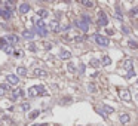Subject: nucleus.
I'll list each match as a JSON object with an SVG mask.
<instances>
[{"label": "nucleus", "mask_w": 138, "mask_h": 126, "mask_svg": "<svg viewBox=\"0 0 138 126\" xmlns=\"http://www.w3.org/2000/svg\"><path fill=\"white\" fill-rule=\"evenodd\" d=\"M95 43L98 45V46H103V47H107L108 43H110V40H108L107 37H104V36H101V34H95Z\"/></svg>", "instance_id": "f257e3e1"}, {"label": "nucleus", "mask_w": 138, "mask_h": 126, "mask_svg": "<svg viewBox=\"0 0 138 126\" xmlns=\"http://www.w3.org/2000/svg\"><path fill=\"white\" fill-rule=\"evenodd\" d=\"M134 76H135V71L132 70V71H129V73L126 74V79H131V77H134Z\"/></svg>", "instance_id": "2f4dec72"}, {"label": "nucleus", "mask_w": 138, "mask_h": 126, "mask_svg": "<svg viewBox=\"0 0 138 126\" xmlns=\"http://www.w3.org/2000/svg\"><path fill=\"white\" fill-rule=\"evenodd\" d=\"M37 15L40 16V18H45V16L48 15V12H46L45 9H39V11H37Z\"/></svg>", "instance_id": "b1692460"}, {"label": "nucleus", "mask_w": 138, "mask_h": 126, "mask_svg": "<svg viewBox=\"0 0 138 126\" xmlns=\"http://www.w3.org/2000/svg\"><path fill=\"white\" fill-rule=\"evenodd\" d=\"M36 126H48L46 123H42V125H36Z\"/></svg>", "instance_id": "58836bf2"}, {"label": "nucleus", "mask_w": 138, "mask_h": 126, "mask_svg": "<svg viewBox=\"0 0 138 126\" xmlns=\"http://www.w3.org/2000/svg\"><path fill=\"white\" fill-rule=\"evenodd\" d=\"M119 119H120V122H122V123H128V122H129V114L123 113V114H120V117H119Z\"/></svg>", "instance_id": "a211bd4d"}, {"label": "nucleus", "mask_w": 138, "mask_h": 126, "mask_svg": "<svg viewBox=\"0 0 138 126\" xmlns=\"http://www.w3.org/2000/svg\"><path fill=\"white\" fill-rule=\"evenodd\" d=\"M22 110L28 111V110H30V104H28V102H24V104H22Z\"/></svg>", "instance_id": "cd10ccee"}, {"label": "nucleus", "mask_w": 138, "mask_h": 126, "mask_svg": "<svg viewBox=\"0 0 138 126\" xmlns=\"http://www.w3.org/2000/svg\"><path fill=\"white\" fill-rule=\"evenodd\" d=\"M108 24V19H107V15L101 11L100 14H98V25H101V27H106Z\"/></svg>", "instance_id": "20e7f679"}, {"label": "nucleus", "mask_w": 138, "mask_h": 126, "mask_svg": "<svg viewBox=\"0 0 138 126\" xmlns=\"http://www.w3.org/2000/svg\"><path fill=\"white\" fill-rule=\"evenodd\" d=\"M60 58H61V59H70V58H71V53H70L68 50H61Z\"/></svg>", "instance_id": "4468645a"}, {"label": "nucleus", "mask_w": 138, "mask_h": 126, "mask_svg": "<svg viewBox=\"0 0 138 126\" xmlns=\"http://www.w3.org/2000/svg\"><path fill=\"white\" fill-rule=\"evenodd\" d=\"M36 27H45V21L43 19H36Z\"/></svg>", "instance_id": "393cba45"}, {"label": "nucleus", "mask_w": 138, "mask_h": 126, "mask_svg": "<svg viewBox=\"0 0 138 126\" xmlns=\"http://www.w3.org/2000/svg\"><path fill=\"white\" fill-rule=\"evenodd\" d=\"M6 80H8V83H9V85H18V83H19V77H18V74H8Z\"/></svg>", "instance_id": "423d86ee"}, {"label": "nucleus", "mask_w": 138, "mask_h": 126, "mask_svg": "<svg viewBox=\"0 0 138 126\" xmlns=\"http://www.w3.org/2000/svg\"><path fill=\"white\" fill-rule=\"evenodd\" d=\"M0 88H2L3 91H9V83H3V85H2Z\"/></svg>", "instance_id": "473e14b6"}, {"label": "nucleus", "mask_w": 138, "mask_h": 126, "mask_svg": "<svg viewBox=\"0 0 138 126\" xmlns=\"http://www.w3.org/2000/svg\"><path fill=\"white\" fill-rule=\"evenodd\" d=\"M22 36H24L25 39H28V40H30V39H33V37H34V33L31 31V30H25V31L22 33Z\"/></svg>", "instance_id": "f3484780"}, {"label": "nucleus", "mask_w": 138, "mask_h": 126, "mask_svg": "<svg viewBox=\"0 0 138 126\" xmlns=\"http://www.w3.org/2000/svg\"><path fill=\"white\" fill-rule=\"evenodd\" d=\"M3 50H5V53H8V55H14V53H15V50L12 49V45H6V46H3Z\"/></svg>", "instance_id": "ddd939ff"}, {"label": "nucleus", "mask_w": 138, "mask_h": 126, "mask_svg": "<svg viewBox=\"0 0 138 126\" xmlns=\"http://www.w3.org/2000/svg\"><path fill=\"white\" fill-rule=\"evenodd\" d=\"M137 101H138V94H137Z\"/></svg>", "instance_id": "ea45409f"}, {"label": "nucleus", "mask_w": 138, "mask_h": 126, "mask_svg": "<svg viewBox=\"0 0 138 126\" xmlns=\"http://www.w3.org/2000/svg\"><path fill=\"white\" fill-rule=\"evenodd\" d=\"M103 64H104V65H110V64H111V58L107 56V55H104V56H103Z\"/></svg>", "instance_id": "6ab92c4d"}, {"label": "nucleus", "mask_w": 138, "mask_h": 126, "mask_svg": "<svg viewBox=\"0 0 138 126\" xmlns=\"http://www.w3.org/2000/svg\"><path fill=\"white\" fill-rule=\"evenodd\" d=\"M82 5H85V6H89V8H92V6H94V2H91V0H83V2H82Z\"/></svg>", "instance_id": "bb28decb"}, {"label": "nucleus", "mask_w": 138, "mask_h": 126, "mask_svg": "<svg viewBox=\"0 0 138 126\" xmlns=\"http://www.w3.org/2000/svg\"><path fill=\"white\" fill-rule=\"evenodd\" d=\"M131 15H138V8H134V9H131Z\"/></svg>", "instance_id": "f704fd0d"}, {"label": "nucleus", "mask_w": 138, "mask_h": 126, "mask_svg": "<svg viewBox=\"0 0 138 126\" xmlns=\"http://www.w3.org/2000/svg\"><path fill=\"white\" fill-rule=\"evenodd\" d=\"M51 30L54 33H60V24H58V21H51Z\"/></svg>", "instance_id": "9b49d317"}, {"label": "nucleus", "mask_w": 138, "mask_h": 126, "mask_svg": "<svg viewBox=\"0 0 138 126\" xmlns=\"http://www.w3.org/2000/svg\"><path fill=\"white\" fill-rule=\"evenodd\" d=\"M3 18H5V19H11V16H12V14H11V11H9V9H5V12H3Z\"/></svg>", "instance_id": "aec40b11"}, {"label": "nucleus", "mask_w": 138, "mask_h": 126, "mask_svg": "<svg viewBox=\"0 0 138 126\" xmlns=\"http://www.w3.org/2000/svg\"><path fill=\"white\" fill-rule=\"evenodd\" d=\"M76 25L82 30V31H88L89 28V18H82V19H77Z\"/></svg>", "instance_id": "f03ea898"}, {"label": "nucleus", "mask_w": 138, "mask_h": 126, "mask_svg": "<svg viewBox=\"0 0 138 126\" xmlns=\"http://www.w3.org/2000/svg\"><path fill=\"white\" fill-rule=\"evenodd\" d=\"M34 74H36L37 77H46V76H48V73H46L45 70H42V68H36V70H34Z\"/></svg>", "instance_id": "f8f14e48"}, {"label": "nucleus", "mask_w": 138, "mask_h": 126, "mask_svg": "<svg viewBox=\"0 0 138 126\" xmlns=\"http://www.w3.org/2000/svg\"><path fill=\"white\" fill-rule=\"evenodd\" d=\"M16 74H19V76H27V68H25V67H18V68H16Z\"/></svg>", "instance_id": "2eb2a0df"}, {"label": "nucleus", "mask_w": 138, "mask_h": 126, "mask_svg": "<svg viewBox=\"0 0 138 126\" xmlns=\"http://www.w3.org/2000/svg\"><path fill=\"white\" fill-rule=\"evenodd\" d=\"M128 45H129V47H132V49H138V43L135 42V40H129Z\"/></svg>", "instance_id": "4be33fe9"}, {"label": "nucleus", "mask_w": 138, "mask_h": 126, "mask_svg": "<svg viewBox=\"0 0 138 126\" xmlns=\"http://www.w3.org/2000/svg\"><path fill=\"white\" fill-rule=\"evenodd\" d=\"M3 12H5V11H3V9L0 8V15H3Z\"/></svg>", "instance_id": "4c0bfd02"}, {"label": "nucleus", "mask_w": 138, "mask_h": 126, "mask_svg": "<svg viewBox=\"0 0 138 126\" xmlns=\"http://www.w3.org/2000/svg\"><path fill=\"white\" fill-rule=\"evenodd\" d=\"M3 95H5V91H3V89L0 88V96H3Z\"/></svg>", "instance_id": "e433bc0d"}, {"label": "nucleus", "mask_w": 138, "mask_h": 126, "mask_svg": "<svg viewBox=\"0 0 138 126\" xmlns=\"http://www.w3.org/2000/svg\"><path fill=\"white\" fill-rule=\"evenodd\" d=\"M5 40H6L9 45H15V43L19 42V37L15 36V34H9V36H6V37H5Z\"/></svg>", "instance_id": "0eeeda50"}, {"label": "nucleus", "mask_w": 138, "mask_h": 126, "mask_svg": "<svg viewBox=\"0 0 138 126\" xmlns=\"http://www.w3.org/2000/svg\"><path fill=\"white\" fill-rule=\"evenodd\" d=\"M36 33H37L39 36H42V37H46V36H48L46 27H36Z\"/></svg>", "instance_id": "9d476101"}, {"label": "nucleus", "mask_w": 138, "mask_h": 126, "mask_svg": "<svg viewBox=\"0 0 138 126\" xmlns=\"http://www.w3.org/2000/svg\"><path fill=\"white\" fill-rule=\"evenodd\" d=\"M132 67H134V62H132V59H126L125 62H123V68L129 73V71H132Z\"/></svg>", "instance_id": "6e6552de"}, {"label": "nucleus", "mask_w": 138, "mask_h": 126, "mask_svg": "<svg viewBox=\"0 0 138 126\" xmlns=\"http://www.w3.org/2000/svg\"><path fill=\"white\" fill-rule=\"evenodd\" d=\"M24 95V92H22V89H15V91H12V96L14 98H19V96H22Z\"/></svg>", "instance_id": "dca6fc26"}, {"label": "nucleus", "mask_w": 138, "mask_h": 126, "mask_svg": "<svg viewBox=\"0 0 138 126\" xmlns=\"http://www.w3.org/2000/svg\"><path fill=\"white\" fill-rule=\"evenodd\" d=\"M91 65H94V67H100V61H97V59H92V61H91Z\"/></svg>", "instance_id": "72a5a7b5"}, {"label": "nucleus", "mask_w": 138, "mask_h": 126, "mask_svg": "<svg viewBox=\"0 0 138 126\" xmlns=\"http://www.w3.org/2000/svg\"><path fill=\"white\" fill-rule=\"evenodd\" d=\"M122 33H123V34H129V33H131V30H129L128 27H123V25H122Z\"/></svg>", "instance_id": "c756f323"}, {"label": "nucleus", "mask_w": 138, "mask_h": 126, "mask_svg": "<svg viewBox=\"0 0 138 126\" xmlns=\"http://www.w3.org/2000/svg\"><path fill=\"white\" fill-rule=\"evenodd\" d=\"M45 92V88L42 86V85H39V86H33L28 89V96H37V95L43 94Z\"/></svg>", "instance_id": "7ed1b4c3"}, {"label": "nucleus", "mask_w": 138, "mask_h": 126, "mask_svg": "<svg viewBox=\"0 0 138 126\" xmlns=\"http://www.w3.org/2000/svg\"><path fill=\"white\" fill-rule=\"evenodd\" d=\"M68 71H71V73H74V71H76V67H74L73 64H68Z\"/></svg>", "instance_id": "7c9ffc66"}, {"label": "nucleus", "mask_w": 138, "mask_h": 126, "mask_svg": "<svg viewBox=\"0 0 138 126\" xmlns=\"http://www.w3.org/2000/svg\"><path fill=\"white\" fill-rule=\"evenodd\" d=\"M39 114H40V111H39V110L31 111V113H30V116H28V119H31V120H33V119H36V117H37Z\"/></svg>", "instance_id": "412c9836"}, {"label": "nucleus", "mask_w": 138, "mask_h": 126, "mask_svg": "<svg viewBox=\"0 0 138 126\" xmlns=\"http://www.w3.org/2000/svg\"><path fill=\"white\" fill-rule=\"evenodd\" d=\"M30 50H33V52H34V50H36V46H34V45H30Z\"/></svg>", "instance_id": "c9c22d12"}, {"label": "nucleus", "mask_w": 138, "mask_h": 126, "mask_svg": "<svg viewBox=\"0 0 138 126\" xmlns=\"http://www.w3.org/2000/svg\"><path fill=\"white\" fill-rule=\"evenodd\" d=\"M30 9H31L30 3H21V6H19V12L21 14H27Z\"/></svg>", "instance_id": "1a4fd4ad"}, {"label": "nucleus", "mask_w": 138, "mask_h": 126, "mask_svg": "<svg viewBox=\"0 0 138 126\" xmlns=\"http://www.w3.org/2000/svg\"><path fill=\"white\" fill-rule=\"evenodd\" d=\"M104 111H106L107 114H111V113H114V108L110 107V105H104Z\"/></svg>", "instance_id": "5701e85b"}, {"label": "nucleus", "mask_w": 138, "mask_h": 126, "mask_svg": "<svg viewBox=\"0 0 138 126\" xmlns=\"http://www.w3.org/2000/svg\"><path fill=\"white\" fill-rule=\"evenodd\" d=\"M88 89H89V92H97V86L94 83H89L88 85Z\"/></svg>", "instance_id": "a878e982"}, {"label": "nucleus", "mask_w": 138, "mask_h": 126, "mask_svg": "<svg viewBox=\"0 0 138 126\" xmlns=\"http://www.w3.org/2000/svg\"><path fill=\"white\" fill-rule=\"evenodd\" d=\"M120 98H122L125 102H129V101L132 99V96H131V92H129L128 89H122V91H120Z\"/></svg>", "instance_id": "39448f33"}, {"label": "nucleus", "mask_w": 138, "mask_h": 126, "mask_svg": "<svg viewBox=\"0 0 138 126\" xmlns=\"http://www.w3.org/2000/svg\"><path fill=\"white\" fill-rule=\"evenodd\" d=\"M22 53H24L22 50H15V53H14V56H16V58H21V56H22Z\"/></svg>", "instance_id": "c85d7f7f"}]
</instances>
